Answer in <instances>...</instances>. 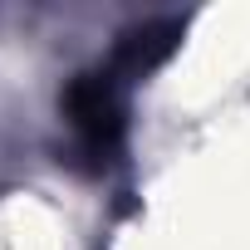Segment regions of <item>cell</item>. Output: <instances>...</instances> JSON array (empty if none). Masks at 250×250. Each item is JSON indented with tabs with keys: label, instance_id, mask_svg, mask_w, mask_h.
I'll use <instances>...</instances> for the list:
<instances>
[{
	"label": "cell",
	"instance_id": "1",
	"mask_svg": "<svg viewBox=\"0 0 250 250\" xmlns=\"http://www.w3.org/2000/svg\"><path fill=\"white\" fill-rule=\"evenodd\" d=\"M123 79L113 74V69H93V74H79L74 83H69V93H64V118H69V128H74V138L93 152V157H103V152H113L118 147V138H123Z\"/></svg>",
	"mask_w": 250,
	"mask_h": 250
}]
</instances>
